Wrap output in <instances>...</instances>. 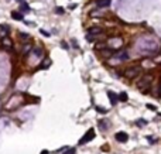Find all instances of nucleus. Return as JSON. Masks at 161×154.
Returning <instances> with one entry per match:
<instances>
[{"mask_svg": "<svg viewBox=\"0 0 161 154\" xmlns=\"http://www.w3.org/2000/svg\"><path fill=\"white\" fill-rule=\"evenodd\" d=\"M61 45H62V47H64L65 50H68V45H67V43H61Z\"/></svg>", "mask_w": 161, "mask_h": 154, "instance_id": "20", "label": "nucleus"}, {"mask_svg": "<svg viewBox=\"0 0 161 154\" xmlns=\"http://www.w3.org/2000/svg\"><path fill=\"white\" fill-rule=\"evenodd\" d=\"M116 140L120 141V143H126V141L129 140V136H127V133H124V132H119V133H116Z\"/></svg>", "mask_w": 161, "mask_h": 154, "instance_id": "4", "label": "nucleus"}, {"mask_svg": "<svg viewBox=\"0 0 161 154\" xmlns=\"http://www.w3.org/2000/svg\"><path fill=\"white\" fill-rule=\"evenodd\" d=\"M117 100H120V102H126V100H127V95H126L124 92H122L120 95H117Z\"/></svg>", "mask_w": 161, "mask_h": 154, "instance_id": "10", "label": "nucleus"}, {"mask_svg": "<svg viewBox=\"0 0 161 154\" xmlns=\"http://www.w3.org/2000/svg\"><path fill=\"white\" fill-rule=\"evenodd\" d=\"M34 54H36L37 57H41V55H43V50H41V48H34Z\"/></svg>", "mask_w": 161, "mask_h": 154, "instance_id": "12", "label": "nucleus"}, {"mask_svg": "<svg viewBox=\"0 0 161 154\" xmlns=\"http://www.w3.org/2000/svg\"><path fill=\"white\" fill-rule=\"evenodd\" d=\"M147 108L150 109V110H154V112L157 110V108H155V106H154V105H147Z\"/></svg>", "mask_w": 161, "mask_h": 154, "instance_id": "19", "label": "nucleus"}, {"mask_svg": "<svg viewBox=\"0 0 161 154\" xmlns=\"http://www.w3.org/2000/svg\"><path fill=\"white\" fill-rule=\"evenodd\" d=\"M0 30H2V31H3V33H9V31H10V28H9V25H0Z\"/></svg>", "mask_w": 161, "mask_h": 154, "instance_id": "14", "label": "nucleus"}, {"mask_svg": "<svg viewBox=\"0 0 161 154\" xmlns=\"http://www.w3.org/2000/svg\"><path fill=\"white\" fill-rule=\"evenodd\" d=\"M64 9H62V7H57V9H55V13H58V14H64Z\"/></svg>", "mask_w": 161, "mask_h": 154, "instance_id": "16", "label": "nucleus"}, {"mask_svg": "<svg viewBox=\"0 0 161 154\" xmlns=\"http://www.w3.org/2000/svg\"><path fill=\"white\" fill-rule=\"evenodd\" d=\"M93 137H95V130L93 129H89L88 130V133H86L85 136L82 137V139L79 140V144H85V143H89L90 140L93 139Z\"/></svg>", "mask_w": 161, "mask_h": 154, "instance_id": "2", "label": "nucleus"}, {"mask_svg": "<svg viewBox=\"0 0 161 154\" xmlns=\"http://www.w3.org/2000/svg\"><path fill=\"white\" fill-rule=\"evenodd\" d=\"M62 154H75V148H68V151H65Z\"/></svg>", "mask_w": 161, "mask_h": 154, "instance_id": "17", "label": "nucleus"}, {"mask_svg": "<svg viewBox=\"0 0 161 154\" xmlns=\"http://www.w3.org/2000/svg\"><path fill=\"white\" fill-rule=\"evenodd\" d=\"M20 37H21L23 41H27V40L30 38V36H28V34H25V33H20Z\"/></svg>", "mask_w": 161, "mask_h": 154, "instance_id": "13", "label": "nucleus"}, {"mask_svg": "<svg viewBox=\"0 0 161 154\" xmlns=\"http://www.w3.org/2000/svg\"><path fill=\"white\" fill-rule=\"evenodd\" d=\"M151 81H153V76H150V75H144L143 78L140 79V82H139L140 89H144L146 86H148V85H150Z\"/></svg>", "mask_w": 161, "mask_h": 154, "instance_id": "3", "label": "nucleus"}, {"mask_svg": "<svg viewBox=\"0 0 161 154\" xmlns=\"http://www.w3.org/2000/svg\"><path fill=\"white\" fill-rule=\"evenodd\" d=\"M11 17L14 18V20H17V21H23L24 20V16L20 11H11Z\"/></svg>", "mask_w": 161, "mask_h": 154, "instance_id": "6", "label": "nucleus"}, {"mask_svg": "<svg viewBox=\"0 0 161 154\" xmlns=\"http://www.w3.org/2000/svg\"><path fill=\"white\" fill-rule=\"evenodd\" d=\"M117 58H120V59H127V58H129V55H127V52H126V51H122L120 54H117Z\"/></svg>", "mask_w": 161, "mask_h": 154, "instance_id": "11", "label": "nucleus"}, {"mask_svg": "<svg viewBox=\"0 0 161 154\" xmlns=\"http://www.w3.org/2000/svg\"><path fill=\"white\" fill-rule=\"evenodd\" d=\"M69 9H72V10H74V9H76V4H75V3L71 4V6H69Z\"/></svg>", "mask_w": 161, "mask_h": 154, "instance_id": "21", "label": "nucleus"}, {"mask_svg": "<svg viewBox=\"0 0 161 154\" xmlns=\"http://www.w3.org/2000/svg\"><path fill=\"white\" fill-rule=\"evenodd\" d=\"M110 2H112V0H95L96 7H100V9L109 7V6H110Z\"/></svg>", "mask_w": 161, "mask_h": 154, "instance_id": "5", "label": "nucleus"}, {"mask_svg": "<svg viewBox=\"0 0 161 154\" xmlns=\"http://www.w3.org/2000/svg\"><path fill=\"white\" fill-rule=\"evenodd\" d=\"M107 98L110 99V103L112 105H115L116 102H117V98H116V95L112 92V90H107Z\"/></svg>", "mask_w": 161, "mask_h": 154, "instance_id": "8", "label": "nucleus"}, {"mask_svg": "<svg viewBox=\"0 0 161 154\" xmlns=\"http://www.w3.org/2000/svg\"><path fill=\"white\" fill-rule=\"evenodd\" d=\"M41 34H44V36H50V34H48L47 31H44V30H41Z\"/></svg>", "mask_w": 161, "mask_h": 154, "instance_id": "22", "label": "nucleus"}, {"mask_svg": "<svg viewBox=\"0 0 161 154\" xmlns=\"http://www.w3.org/2000/svg\"><path fill=\"white\" fill-rule=\"evenodd\" d=\"M95 110H96V112H99V113H106V109L100 108V106H95Z\"/></svg>", "mask_w": 161, "mask_h": 154, "instance_id": "15", "label": "nucleus"}, {"mask_svg": "<svg viewBox=\"0 0 161 154\" xmlns=\"http://www.w3.org/2000/svg\"><path fill=\"white\" fill-rule=\"evenodd\" d=\"M103 30L100 28V27H90L88 28V34H102Z\"/></svg>", "mask_w": 161, "mask_h": 154, "instance_id": "7", "label": "nucleus"}, {"mask_svg": "<svg viewBox=\"0 0 161 154\" xmlns=\"http://www.w3.org/2000/svg\"><path fill=\"white\" fill-rule=\"evenodd\" d=\"M141 72V67H139V65H136V67H132V68H129L127 71H126V76H129V78H134V76H137Z\"/></svg>", "mask_w": 161, "mask_h": 154, "instance_id": "1", "label": "nucleus"}, {"mask_svg": "<svg viewBox=\"0 0 161 154\" xmlns=\"http://www.w3.org/2000/svg\"><path fill=\"white\" fill-rule=\"evenodd\" d=\"M41 154H50V153H48V151H47V150H44V151H43V153H41Z\"/></svg>", "mask_w": 161, "mask_h": 154, "instance_id": "23", "label": "nucleus"}, {"mask_svg": "<svg viewBox=\"0 0 161 154\" xmlns=\"http://www.w3.org/2000/svg\"><path fill=\"white\" fill-rule=\"evenodd\" d=\"M20 10L24 11V13H28V11H30L28 4H27V3H21V4H20Z\"/></svg>", "mask_w": 161, "mask_h": 154, "instance_id": "9", "label": "nucleus"}, {"mask_svg": "<svg viewBox=\"0 0 161 154\" xmlns=\"http://www.w3.org/2000/svg\"><path fill=\"white\" fill-rule=\"evenodd\" d=\"M136 125H139V126H141V125H147V122H146V120H137V122H136Z\"/></svg>", "mask_w": 161, "mask_h": 154, "instance_id": "18", "label": "nucleus"}]
</instances>
